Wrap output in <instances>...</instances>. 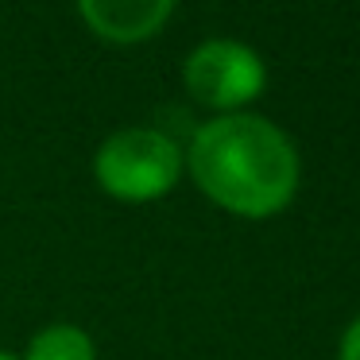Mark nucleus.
Here are the masks:
<instances>
[{"instance_id": "f03ea898", "label": "nucleus", "mask_w": 360, "mask_h": 360, "mask_svg": "<svg viewBox=\"0 0 360 360\" xmlns=\"http://www.w3.org/2000/svg\"><path fill=\"white\" fill-rule=\"evenodd\" d=\"M186 171L182 148L159 128H120L94 155V179L117 202H155L171 194Z\"/></svg>"}, {"instance_id": "39448f33", "label": "nucleus", "mask_w": 360, "mask_h": 360, "mask_svg": "<svg viewBox=\"0 0 360 360\" xmlns=\"http://www.w3.org/2000/svg\"><path fill=\"white\" fill-rule=\"evenodd\" d=\"M24 360H97V345L82 326L55 321V326H43L27 341Z\"/></svg>"}, {"instance_id": "7ed1b4c3", "label": "nucleus", "mask_w": 360, "mask_h": 360, "mask_svg": "<svg viewBox=\"0 0 360 360\" xmlns=\"http://www.w3.org/2000/svg\"><path fill=\"white\" fill-rule=\"evenodd\" d=\"M182 86L213 117L244 112L267 89V66L240 39H205L182 63Z\"/></svg>"}, {"instance_id": "0eeeda50", "label": "nucleus", "mask_w": 360, "mask_h": 360, "mask_svg": "<svg viewBox=\"0 0 360 360\" xmlns=\"http://www.w3.org/2000/svg\"><path fill=\"white\" fill-rule=\"evenodd\" d=\"M0 360H16V356H12V352H4V349H0Z\"/></svg>"}, {"instance_id": "20e7f679", "label": "nucleus", "mask_w": 360, "mask_h": 360, "mask_svg": "<svg viewBox=\"0 0 360 360\" xmlns=\"http://www.w3.org/2000/svg\"><path fill=\"white\" fill-rule=\"evenodd\" d=\"M82 20L105 43H143L167 27L174 0H78Z\"/></svg>"}, {"instance_id": "423d86ee", "label": "nucleus", "mask_w": 360, "mask_h": 360, "mask_svg": "<svg viewBox=\"0 0 360 360\" xmlns=\"http://www.w3.org/2000/svg\"><path fill=\"white\" fill-rule=\"evenodd\" d=\"M337 360H360V314L345 326L341 341H337Z\"/></svg>"}, {"instance_id": "f257e3e1", "label": "nucleus", "mask_w": 360, "mask_h": 360, "mask_svg": "<svg viewBox=\"0 0 360 360\" xmlns=\"http://www.w3.org/2000/svg\"><path fill=\"white\" fill-rule=\"evenodd\" d=\"M182 159L194 186L217 210L248 221L283 213L302 182L295 140L275 120L248 109L198 124Z\"/></svg>"}]
</instances>
